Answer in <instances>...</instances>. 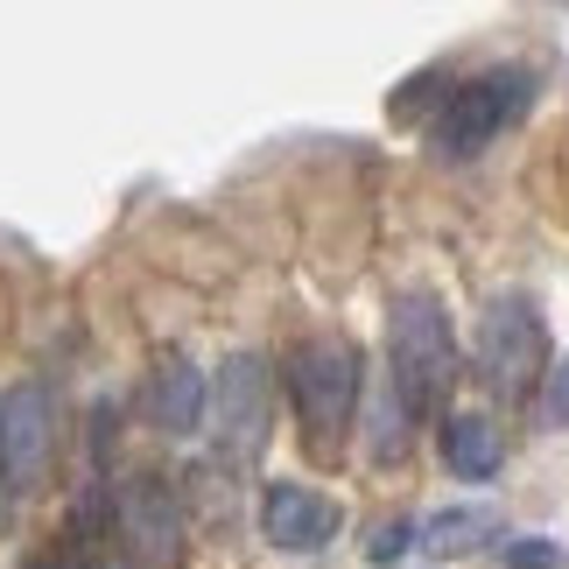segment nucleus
<instances>
[{"instance_id":"f257e3e1","label":"nucleus","mask_w":569,"mask_h":569,"mask_svg":"<svg viewBox=\"0 0 569 569\" xmlns=\"http://www.w3.org/2000/svg\"><path fill=\"white\" fill-rule=\"evenodd\" d=\"M387 359H393V393L401 408H436L457 380V338L436 296H401L387 317Z\"/></svg>"},{"instance_id":"f03ea898","label":"nucleus","mask_w":569,"mask_h":569,"mask_svg":"<svg viewBox=\"0 0 569 569\" xmlns=\"http://www.w3.org/2000/svg\"><path fill=\"white\" fill-rule=\"evenodd\" d=\"M528 99H535V78L528 71H486V78H471L465 92H450V106L436 113L429 148L443 162H471L478 148H492L520 113H528Z\"/></svg>"},{"instance_id":"7ed1b4c3","label":"nucleus","mask_w":569,"mask_h":569,"mask_svg":"<svg viewBox=\"0 0 569 569\" xmlns=\"http://www.w3.org/2000/svg\"><path fill=\"white\" fill-rule=\"evenodd\" d=\"M478 359H486V380L499 401H528V393L549 380V331H541L528 296H499L486 323H478Z\"/></svg>"},{"instance_id":"20e7f679","label":"nucleus","mask_w":569,"mask_h":569,"mask_svg":"<svg viewBox=\"0 0 569 569\" xmlns=\"http://www.w3.org/2000/svg\"><path fill=\"white\" fill-rule=\"evenodd\" d=\"M289 393H296V415L310 429V443H338L345 422H352V401H359V352L338 338H317L289 359Z\"/></svg>"},{"instance_id":"39448f33","label":"nucleus","mask_w":569,"mask_h":569,"mask_svg":"<svg viewBox=\"0 0 569 569\" xmlns=\"http://www.w3.org/2000/svg\"><path fill=\"white\" fill-rule=\"evenodd\" d=\"M113 541L127 569H183V507L162 478H127L113 492Z\"/></svg>"},{"instance_id":"423d86ee","label":"nucleus","mask_w":569,"mask_h":569,"mask_svg":"<svg viewBox=\"0 0 569 569\" xmlns=\"http://www.w3.org/2000/svg\"><path fill=\"white\" fill-rule=\"evenodd\" d=\"M204 415H211V436H218V450H226L232 465L260 457V443H268V366L253 352H232L218 366V380H211V408Z\"/></svg>"},{"instance_id":"0eeeda50","label":"nucleus","mask_w":569,"mask_h":569,"mask_svg":"<svg viewBox=\"0 0 569 569\" xmlns=\"http://www.w3.org/2000/svg\"><path fill=\"white\" fill-rule=\"evenodd\" d=\"M50 450H57V401L42 387H14L0 401V486L29 492L50 471Z\"/></svg>"},{"instance_id":"6e6552de","label":"nucleus","mask_w":569,"mask_h":569,"mask_svg":"<svg viewBox=\"0 0 569 569\" xmlns=\"http://www.w3.org/2000/svg\"><path fill=\"white\" fill-rule=\"evenodd\" d=\"M338 499H323V492H310V486H268V499H260V528H268V541L274 549H289V556H310V549H323V541L338 535Z\"/></svg>"},{"instance_id":"1a4fd4ad","label":"nucleus","mask_w":569,"mask_h":569,"mask_svg":"<svg viewBox=\"0 0 569 569\" xmlns=\"http://www.w3.org/2000/svg\"><path fill=\"white\" fill-rule=\"evenodd\" d=\"M204 408H211V387H204V373H197L183 352H169L156 373H148V422L156 429L190 436L197 422H204Z\"/></svg>"},{"instance_id":"9d476101","label":"nucleus","mask_w":569,"mask_h":569,"mask_svg":"<svg viewBox=\"0 0 569 569\" xmlns=\"http://www.w3.org/2000/svg\"><path fill=\"white\" fill-rule=\"evenodd\" d=\"M492 535H499V513L492 507H443V513H429L422 528H415V549H429V556H471V549H486Z\"/></svg>"},{"instance_id":"9b49d317","label":"nucleus","mask_w":569,"mask_h":569,"mask_svg":"<svg viewBox=\"0 0 569 569\" xmlns=\"http://www.w3.org/2000/svg\"><path fill=\"white\" fill-rule=\"evenodd\" d=\"M443 457L457 478H492L499 457H507V443H499V429L486 422V415H450L443 429Z\"/></svg>"},{"instance_id":"f8f14e48","label":"nucleus","mask_w":569,"mask_h":569,"mask_svg":"<svg viewBox=\"0 0 569 569\" xmlns=\"http://www.w3.org/2000/svg\"><path fill=\"white\" fill-rule=\"evenodd\" d=\"M556 562H562V549L549 535H513L507 541V569H556Z\"/></svg>"},{"instance_id":"ddd939ff","label":"nucleus","mask_w":569,"mask_h":569,"mask_svg":"<svg viewBox=\"0 0 569 569\" xmlns=\"http://www.w3.org/2000/svg\"><path fill=\"white\" fill-rule=\"evenodd\" d=\"M408 549H415V520H387V528L366 541V562H380V569H387V562H401Z\"/></svg>"},{"instance_id":"4468645a","label":"nucleus","mask_w":569,"mask_h":569,"mask_svg":"<svg viewBox=\"0 0 569 569\" xmlns=\"http://www.w3.org/2000/svg\"><path fill=\"white\" fill-rule=\"evenodd\" d=\"M541 415H549V422H569V359L541 380Z\"/></svg>"},{"instance_id":"2eb2a0df","label":"nucleus","mask_w":569,"mask_h":569,"mask_svg":"<svg viewBox=\"0 0 569 569\" xmlns=\"http://www.w3.org/2000/svg\"><path fill=\"white\" fill-rule=\"evenodd\" d=\"M29 569H84V562H78V556H71V549H50V556H36V562H29Z\"/></svg>"},{"instance_id":"dca6fc26","label":"nucleus","mask_w":569,"mask_h":569,"mask_svg":"<svg viewBox=\"0 0 569 569\" xmlns=\"http://www.w3.org/2000/svg\"><path fill=\"white\" fill-rule=\"evenodd\" d=\"M0 492H8V486H0Z\"/></svg>"}]
</instances>
